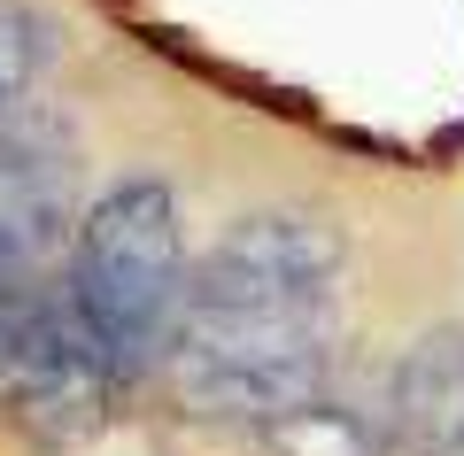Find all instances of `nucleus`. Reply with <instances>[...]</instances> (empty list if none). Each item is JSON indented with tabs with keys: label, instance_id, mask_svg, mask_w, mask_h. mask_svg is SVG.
<instances>
[{
	"label": "nucleus",
	"instance_id": "obj_5",
	"mask_svg": "<svg viewBox=\"0 0 464 456\" xmlns=\"http://www.w3.org/2000/svg\"><path fill=\"white\" fill-rule=\"evenodd\" d=\"M387 418L411 456H464V325H433L411 341Z\"/></svg>",
	"mask_w": 464,
	"mask_h": 456
},
{
	"label": "nucleus",
	"instance_id": "obj_2",
	"mask_svg": "<svg viewBox=\"0 0 464 456\" xmlns=\"http://www.w3.org/2000/svg\"><path fill=\"white\" fill-rule=\"evenodd\" d=\"M63 286H70L93 348L116 364L124 387L148 379L155 364H170V341H179V317H186V286H194L170 186L163 179L101 186L93 209L70 232Z\"/></svg>",
	"mask_w": 464,
	"mask_h": 456
},
{
	"label": "nucleus",
	"instance_id": "obj_1",
	"mask_svg": "<svg viewBox=\"0 0 464 456\" xmlns=\"http://www.w3.org/2000/svg\"><path fill=\"white\" fill-rule=\"evenodd\" d=\"M341 232L317 209H248L194 263L170 341V394L209 425L279 433L333 394L341 341Z\"/></svg>",
	"mask_w": 464,
	"mask_h": 456
},
{
	"label": "nucleus",
	"instance_id": "obj_4",
	"mask_svg": "<svg viewBox=\"0 0 464 456\" xmlns=\"http://www.w3.org/2000/svg\"><path fill=\"white\" fill-rule=\"evenodd\" d=\"M78 217V124L47 101H24L0 116V286L47 278Z\"/></svg>",
	"mask_w": 464,
	"mask_h": 456
},
{
	"label": "nucleus",
	"instance_id": "obj_6",
	"mask_svg": "<svg viewBox=\"0 0 464 456\" xmlns=\"http://www.w3.org/2000/svg\"><path fill=\"white\" fill-rule=\"evenodd\" d=\"M47 70H54V24L24 0H0V116H16Z\"/></svg>",
	"mask_w": 464,
	"mask_h": 456
},
{
	"label": "nucleus",
	"instance_id": "obj_3",
	"mask_svg": "<svg viewBox=\"0 0 464 456\" xmlns=\"http://www.w3.org/2000/svg\"><path fill=\"white\" fill-rule=\"evenodd\" d=\"M116 387L124 379L93 348L70 286L54 278L0 286V418H16L39 441H85L101 433Z\"/></svg>",
	"mask_w": 464,
	"mask_h": 456
}]
</instances>
